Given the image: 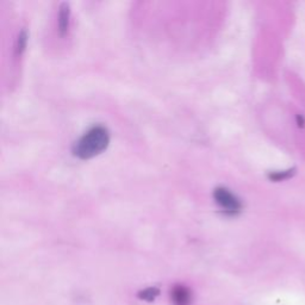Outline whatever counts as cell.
<instances>
[{
	"mask_svg": "<svg viewBox=\"0 0 305 305\" xmlns=\"http://www.w3.org/2000/svg\"><path fill=\"white\" fill-rule=\"evenodd\" d=\"M109 130L105 126L97 125L78 139L73 147V152L81 160H89L105 150L109 147Z\"/></svg>",
	"mask_w": 305,
	"mask_h": 305,
	"instance_id": "1",
	"label": "cell"
},
{
	"mask_svg": "<svg viewBox=\"0 0 305 305\" xmlns=\"http://www.w3.org/2000/svg\"><path fill=\"white\" fill-rule=\"evenodd\" d=\"M215 202L218 204L228 215H236L242 210V202L234 194L232 191L225 187H217L213 192Z\"/></svg>",
	"mask_w": 305,
	"mask_h": 305,
	"instance_id": "2",
	"label": "cell"
},
{
	"mask_svg": "<svg viewBox=\"0 0 305 305\" xmlns=\"http://www.w3.org/2000/svg\"><path fill=\"white\" fill-rule=\"evenodd\" d=\"M171 298L174 305H189L191 301V291L184 285H175L171 290Z\"/></svg>",
	"mask_w": 305,
	"mask_h": 305,
	"instance_id": "3",
	"label": "cell"
},
{
	"mask_svg": "<svg viewBox=\"0 0 305 305\" xmlns=\"http://www.w3.org/2000/svg\"><path fill=\"white\" fill-rule=\"evenodd\" d=\"M69 18H70V10L68 4H62L60 6L58 11V29L61 34H66L68 28H69Z\"/></svg>",
	"mask_w": 305,
	"mask_h": 305,
	"instance_id": "4",
	"label": "cell"
},
{
	"mask_svg": "<svg viewBox=\"0 0 305 305\" xmlns=\"http://www.w3.org/2000/svg\"><path fill=\"white\" fill-rule=\"evenodd\" d=\"M159 294H160V288L147 287V288H144V290L138 291L137 298L141 300L149 301V303H150V301H154L155 299H157Z\"/></svg>",
	"mask_w": 305,
	"mask_h": 305,
	"instance_id": "5",
	"label": "cell"
},
{
	"mask_svg": "<svg viewBox=\"0 0 305 305\" xmlns=\"http://www.w3.org/2000/svg\"><path fill=\"white\" fill-rule=\"evenodd\" d=\"M296 173V170L294 168H290V170L286 171H278V172H272L271 174L268 175L269 179L273 181H283L286 179H290Z\"/></svg>",
	"mask_w": 305,
	"mask_h": 305,
	"instance_id": "6",
	"label": "cell"
},
{
	"mask_svg": "<svg viewBox=\"0 0 305 305\" xmlns=\"http://www.w3.org/2000/svg\"><path fill=\"white\" fill-rule=\"evenodd\" d=\"M27 42H28V35H27V32L23 30L21 34H19L18 40H17V45H16L17 54H22L23 51H24L25 47H27Z\"/></svg>",
	"mask_w": 305,
	"mask_h": 305,
	"instance_id": "7",
	"label": "cell"
}]
</instances>
